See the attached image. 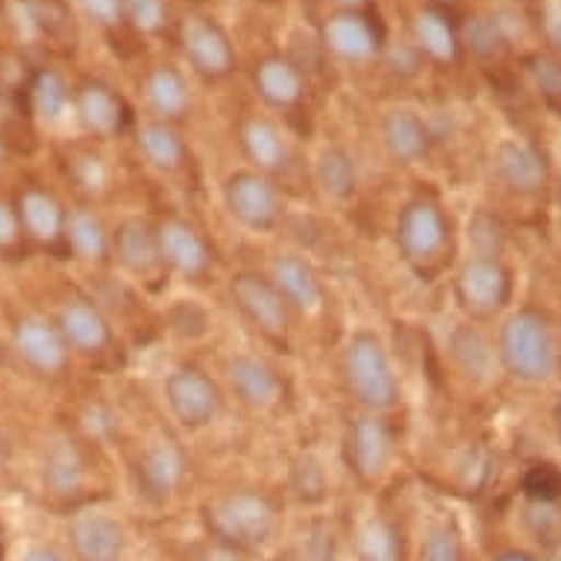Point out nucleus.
Masks as SVG:
<instances>
[{
  "label": "nucleus",
  "mask_w": 561,
  "mask_h": 561,
  "mask_svg": "<svg viewBox=\"0 0 561 561\" xmlns=\"http://www.w3.org/2000/svg\"><path fill=\"white\" fill-rule=\"evenodd\" d=\"M382 136L391 150V157L400 162H414L421 159L430 148V133L424 121L417 118L412 110H391L382 121Z\"/></svg>",
  "instance_id": "21"
},
{
  "label": "nucleus",
  "mask_w": 561,
  "mask_h": 561,
  "mask_svg": "<svg viewBox=\"0 0 561 561\" xmlns=\"http://www.w3.org/2000/svg\"><path fill=\"white\" fill-rule=\"evenodd\" d=\"M335 7H344V10H359L365 7V0H332Z\"/></svg>",
  "instance_id": "43"
},
{
  "label": "nucleus",
  "mask_w": 561,
  "mask_h": 561,
  "mask_svg": "<svg viewBox=\"0 0 561 561\" xmlns=\"http://www.w3.org/2000/svg\"><path fill=\"white\" fill-rule=\"evenodd\" d=\"M183 473H185L183 450H180L174 442H157L141 453V461H138V477H141L145 491L153 494V497H168V494L180 485Z\"/></svg>",
  "instance_id": "17"
},
{
  "label": "nucleus",
  "mask_w": 561,
  "mask_h": 561,
  "mask_svg": "<svg viewBox=\"0 0 561 561\" xmlns=\"http://www.w3.org/2000/svg\"><path fill=\"white\" fill-rule=\"evenodd\" d=\"M185 561H239V556L230 550V547H221V543H203V547H194Z\"/></svg>",
  "instance_id": "41"
},
{
  "label": "nucleus",
  "mask_w": 561,
  "mask_h": 561,
  "mask_svg": "<svg viewBox=\"0 0 561 561\" xmlns=\"http://www.w3.org/2000/svg\"><path fill=\"white\" fill-rule=\"evenodd\" d=\"M68 248L75 250L77 259L85 262H98L106 253V230H103L101 218L89 209H75L71 215H65V230H62Z\"/></svg>",
  "instance_id": "26"
},
{
  "label": "nucleus",
  "mask_w": 561,
  "mask_h": 561,
  "mask_svg": "<svg viewBox=\"0 0 561 561\" xmlns=\"http://www.w3.org/2000/svg\"><path fill=\"white\" fill-rule=\"evenodd\" d=\"M503 291H506V276H503L497 262L473 259L461 271L459 295L473 309H494L503 300Z\"/></svg>",
  "instance_id": "22"
},
{
  "label": "nucleus",
  "mask_w": 561,
  "mask_h": 561,
  "mask_svg": "<svg viewBox=\"0 0 561 561\" xmlns=\"http://www.w3.org/2000/svg\"><path fill=\"white\" fill-rule=\"evenodd\" d=\"M12 341L19 350L21 362L36 374H59L68 365V344H65L59 327L38 314H27L15 323Z\"/></svg>",
  "instance_id": "7"
},
{
  "label": "nucleus",
  "mask_w": 561,
  "mask_h": 561,
  "mask_svg": "<svg viewBox=\"0 0 561 561\" xmlns=\"http://www.w3.org/2000/svg\"><path fill=\"white\" fill-rule=\"evenodd\" d=\"M323 42L332 54L347 62H368L379 50V36L374 24L356 10H344L323 24Z\"/></svg>",
  "instance_id": "11"
},
{
  "label": "nucleus",
  "mask_w": 561,
  "mask_h": 561,
  "mask_svg": "<svg viewBox=\"0 0 561 561\" xmlns=\"http://www.w3.org/2000/svg\"><path fill=\"white\" fill-rule=\"evenodd\" d=\"M213 533L236 547H256L274 529V508L256 491H230L209 503Z\"/></svg>",
  "instance_id": "2"
},
{
  "label": "nucleus",
  "mask_w": 561,
  "mask_h": 561,
  "mask_svg": "<svg viewBox=\"0 0 561 561\" xmlns=\"http://www.w3.org/2000/svg\"><path fill=\"white\" fill-rule=\"evenodd\" d=\"M344 377L359 403L370 409H388L397 400V377L386 347L377 335H353L344 353Z\"/></svg>",
  "instance_id": "1"
},
{
  "label": "nucleus",
  "mask_w": 561,
  "mask_h": 561,
  "mask_svg": "<svg viewBox=\"0 0 561 561\" xmlns=\"http://www.w3.org/2000/svg\"><path fill=\"white\" fill-rule=\"evenodd\" d=\"M21 218L12 203L0 201V250L12 248L21 239Z\"/></svg>",
  "instance_id": "39"
},
{
  "label": "nucleus",
  "mask_w": 561,
  "mask_h": 561,
  "mask_svg": "<svg viewBox=\"0 0 561 561\" xmlns=\"http://www.w3.org/2000/svg\"><path fill=\"white\" fill-rule=\"evenodd\" d=\"M526 494L533 500H541V503H552V500L561 497V473L550 465L543 468H535L526 473Z\"/></svg>",
  "instance_id": "35"
},
{
  "label": "nucleus",
  "mask_w": 561,
  "mask_h": 561,
  "mask_svg": "<svg viewBox=\"0 0 561 561\" xmlns=\"http://www.w3.org/2000/svg\"><path fill=\"white\" fill-rule=\"evenodd\" d=\"M304 561H332V535L314 529L304 543Z\"/></svg>",
  "instance_id": "40"
},
{
  "label": "nucleus",
  "mask_w": 561,
  "mask_h": 561,
  "mask_svg": "<svg viewBox=\"0 0 561 561\" xmlns=\"http://www.w3.org/2000/svg\"><path fill=\"white\" fill-rule=\"evenodd\" d=\"M71 174L89 192H101L103 185L110 183V171L103 165V159L94 157V153H80V157L71 159Z\"/></svg>",
  "instance_id": "36"
},
{
  "label": "nucleus",
  "mask_w": 561,
  "mask_h": 561,
  "mask_svg": "<svg viewBox=\"0 0 561 561\" xmlns=\"http://www.w3.org/2000/svg\"><path fill=\"white\" fill-rule=\"evenodd\" d=\"M0 559H3V526H0Z\"/></svg>",
  "instance_id": "45"
},
{
  "label": "nucleus",
  "mask_w": 561,
  "mask_h": 561,
  "mask_svg": "<svg viewBox=\"0 0 561 561\" xmlns=\"http://www.w3.org/2000/svg\"><path fill=\"white\" fill-rule=\"evenodd\" d=\"M71 106V94H68V85L59 75H42L38 83L33 85V110L42 121L47 124H56V121L65 118V112Z\"/></svg>",
  "instance_id": "32"
},
{
  "label": "nucleus",
  "mask_w": 561,
  "mask_h": 561,
  "mask_svg": "<svg viewBox=\"0 0 561 561\" xmlns=\"http://www.w3.org/2000/svg\"><path fill=\"white\" fill-rule=\"evenodd\" d=\"M347 459L365 479L379 477L391 459V435L377 417H356L347 430Z\"/></svg>",
  "instance_id": "13"
},
{
  "label": "nucleus",
  "mask_w": 561,
  "mask_h": 561,
  "mask_svg": "<svg viewBox=\"0 0 561 561\" xmlns=\"http://www.w3.org/2000/svg\"><path fill=\"white\" fill-rule=\"evenodd\" d=\"M276 286V291L286 297V304H295L297 309H306V312H312L318 309L323 300L321 283H318V276L309 265H306L304 259L297 256H279L274 262V279H271Z\"/></svg>",
  "instance_id": "18"
},
{
  "label": "nucleus",
  "mask_w": 561,
  "mask_h": 561,
  "mask_svg": "<svg viewBox=\"0 0 561 561\" xmlns=\"http://www.w3.org/2000/svg\"><path fill=\"white\" fill-rule=\"evenodd\" d=\"M77 7L101 27H112L124 19V0H77Z\"/></svg>",
  "instance_id": "38"
},
{
  "label": "nucleus",
  "mask_w": 561,
  "mask_h": 561,
  "mask_svg": "<svg viewBox=\"0 0 561 561\" xmlns=\"http://www.w3.org/2000/svg\"><path fill=\"white\" fill-rule=\"evenodd\" d=\"M145 94L162 118H180L188 110V85L174 65H157L145 80Z\"/></svg>",
  "instance_id": "25"
},
{
  "label": "nucleus",
  "mask_w": 561,
  "mask_h": 561,
  "mask_svg": "<svg viewBox=\"0 0 561 561\" xmlns=\"http://www.w3.org/2000/svg\"><path fill=\"white\" fill-rule=\"evenodd\" d=\"M241 141L248 157L256 162L262 171H276V168H286L288 162V141L283 136V129L276 127L274 121L265 118H250L241 127Z\"/></svg>",
  "instance_id": "24"
},
{
  "label": "nucleus",
  "mask_w": 561,
  "mask_h": 561,
  "mask_svg": "<svg viewBox=\"0 0 561 561\" xmlns=\"http://www.w3.org/2000/svg\"><path fill=\"white\" fill-rule=\"evenodd\" d=\"M77 118L94 136H115L124 124V103L110 85L85 83L75 98Z\"/></svg>",
  "instance_id": "16"
},
{
  "label": "nucleus",
  "mask_w": 561,
  "mask_h": 561,
  "mask_svg": "<svg viewBox=\"0 0 561 561\" xmlns=\"http://www.w3.org/2000/svg\"><path fill=\"white\" fill-rule=\"evenodd\" d=\"M503 359L515 377L543 379L552 370V341L541 318L515 314L503 330Z\"/></svg>",
  "instance_id": "3"
},
{
  "label": "nucleus",
  "mask_w": 561,
  "mask_h": 561,
  "mask_svg": "<svg viewBox=\"0 0 561 561\" xmlns=\"http://www.w3.org/2000/svg\"><path fill=\"white\" fill-rule=\"evenodd\" d=\"M56 327L62 332L68 350H80V353H98L110 341L106 318L89 300H71V304H65Z\"/></svg>",
  "instance_id": "15"
},
{
  "label": "nucleus",
  "mask_w": 561,
  "mask_h": 561,
  "mask_svg": "<svg viewBox=\"0 0 561 561\" xmlns=\"http://www.w3.org/2000/svg\"><path fill=\"white\" fill-rule=\"evenodd\" d=\"M232 300L250 321L265 332H283L288 323L286 297L276 291L271 279L256 274H239L232 279Z\"/></svg>",
  "instance_id": "10"
},
{
  "label": "nucleus",
  "mask_w": 561,
  "mask_h": 561,
  "mask_svg": "<svg viewBox=\"0 0 561 561\" xmlns=\"http://www.w3.org/2000/svg\"><path fill=\"white\" fill-rule=\"evenodd\" d=\"M124 19L138 33H159L168 24V0H124Z\"/></svg>",
  "instance_id": "34"
},
{
  "label": "nucleus",
  "mask_w": 561,
  "mask_h": 561,
  "mask_svg": "<svg viewBox=\"0 0 561 561\" xmlns=\"http://www.w3.org/2000/svg\"><path fill=\"white\" fill-rule=\"evenodd\" d=\"M183 54L197 75L213 77V80L230 75L232 65H236V50H232L230 36L215 24V19H206V15L185 19Z\"/></svg>",
  "instance_id": "6"
},
{
  "label": "nucleus",
  "mask_w": 561,
  "mask_h": 561,
  "mask_svg": "<svg viewBox=\"0 0 561 561\" xmlns=\"http://www.w3.org/2000/svg\"><path fill=\"white\" fill-rule=\"evenodd\" d=\"M45 485L59 497H68V494L80 491V485H83V459L71 444H50V450L45 453Z\"/></svg>",
  "instance_id": "28"
},
{
  "label": "nucleus",
  "mask_w": 561,
  "mask_h": 561,
  "mask_svg": "<svg viewBox=\"0 0 561 561\" xmlns=\"http://www.w3.org/2000/svg\"><path fill=\"white\" fill-rule=\"evenodd\" d=\"M447 227L438 206L430 201L409 203L397 221V244L409 259H433L444 248Z\"/></svg>",
  "instance_id": "9"
},
{
  "label": "nucleus",
  "mask_w": 561,
  "mask_h": 561,
  "mask_svg": "<svg viewBox=\"0 0 561 561\" xmlns=\"http://www.w3.org/2000/svg\"><path fill=\"white\" fill-rule=\"evenodd\" d=\"M500 561H529V559H526V556H517V552H512V556H503Z\"/></svg>",
  "instance_id": "44"
},
{
  "label": "nucleus",
  "mask_w": 561,
  "mask_h": 561,
  "mask_svg": "<svg viewBox=\"0 0 561 561\" xmlns=\"http://www.w3.org/2000/svg\"><path fill=\"white\" fill-rule=\"evenodd\" d=\"M165 400L174 417L188 430L213 424L215 414L221 409L218 388L203 370L197 368H176L165 379Z\"/></svg>",
  "instance_id": "4"
},
{
  "label": "nucleus",
  "mask_w": 561,
  "mask_h": 561,
  "mask_svg": "<svg viewBox=\"0 0 561 561\" xmlns=\"http://www.w3.org/2000/svg\"><path fill=\"white\" fill-rule=\"evenodd\" d=\"M159 259H165L168 265L185 276H197L209 267V248L194 227L185 221L168 218L157 230Z\"/></svg>",
  "instance_id": "12"
},
{
  "label": "nucleus",
  "mask_w": 561,
  "mask_h": 561,
  "mask_svg": "<svg viewBox=\"0 0 561 561\" xmlns=\"http://www.w3.org/2000/svg\"><path fill=\"white\" fill-rule=\"evenodd\" d=\"M68 538L80 561H118L124 552V529L103 512H80L71 517Z\"/></svg>",
  "instance_id": "8"
},
{
  "label": "nucleus",
  "mask_w": 561,
  "mask_h": 561,
  "mask_svg": "<svg viewBox=\"0 0 561 561\" xmlns=\"http://www.w3.org/2000/svg\"><path fill=\"white\" fill-rule=\"evenodd\" d=\"M227 377H230L236 397L253 409H267L283 394V386H279L274 368H267L265 362L253 359V356H236L227 368Z\"/></svg>",
  "instance_id": "14"
},
{
  "label": "nucleus",
  "mask_w": 561,
  "mask_h": 561,
  "mask_svg": "<svg viewBox=\"0 0 561 561\" xmlns=\"http://www.w3.org/2000/svg\"><path fill=\"white\" fill-rule=\"evenodd\" d=\"M318 183L330 197L344 201L356 192V165L341 148H327L318 159Z\"/></svg>",
  "instance_id": "30"
},
{
  "label": "nucleus",
  "mask_w": 561,
  "mask_h": 561,
  "mask_svg": "<svg viewBox=\"0 0 561 561\" xmlns=\"http://www.w3.org/2000/svg\"><path fill=\"white\" fill-rule=\"evenodd\" d=\"M19 561H68L62 552H56L54 547H30L19 556Z\"/></svg>",
  "instance_id": "42"
},
{
  "label": "nucleus",
  "mask_w": 561,
  "mask_h": 561,
  "mask_svg": "<svg viewBox=\"0 0 561 561\" xmlns=\"http://www.w3.org/2000/svg\"><path fill=\"white\" fill-rule=\"evenodd\" d=\"M138 150L159 171H174V168L183 165L185 157L183 141L165 121H150V124L138 129Z\"/></svg>",
  "instance_id": "27"
},
{
  "label": "nucleus",
  "mask_w": 561,
  "mask_h": 561,
  "mask_svg": "<svg viewBox=\"0 0 561 561\" xmlns=\"http://www.w3.org/2000/svg\"><path fill=\"white\" fill-rule=\"evenodd\" d=\"M414 36H417V45L421 50L433 56V59H453V50H456V42H453L450 24L444 21V15L426 10L414 19Z\"/></svg>",
  "instance_id": "31"
},
{
  "label": "nucleus",
  "mask_w": 561,
  "mask_h": 561,
  "mask_svg": "<svg viewBox=\"0 0 561 561\" xmlns=\"http://www.w3.org/2000/svg\"><path fill=\"white\" fill-rule=\"evenodd\" d=\"M497 168L503 180L512 188H520V192H533L543 180V168L538 157L533 150L520 148V145H503L497 153Z\"/></svg>",
  "instance_id": "29"
},
{
  "label": "nucleus",
  "mask_w": 561,
  "mask_h": 561,
  "mask_svg": "<svg viewBox=\"0 0 561 561\" xmlns=\"http://www.w3.org/2000/svg\"><path fill=\"white\" fill-rule=\"evenodd\" d=\"M359 559L362 561H400V543H397L394 526L374 517L362 529L359 538Z\"/></svg>",
  "instance_id": "33"
},
{
  "label": "nucleus",
  "mask_w": 561,
  "mask_h": 561,
  "mask_svg": "<svg viewBox=\"0 0 561 561\" xmlns=\"http://www.w3.org/2000/svg\"><path fill=\"white\" fill-rule=\"evenodd\" d=\"M424 561H461L459 538L447 526H435L424 547Z\"/></svg>",
  "instance_id": "37"
},
{
  "label": "nucleus",
  "mask_w": 561,
  "mask_h": 561,
  "mask_svg": "<svg viewBox=\"0 0 561 561\" xmlns=\"http://www.w3.org/2000/svg\"><path fill=\"white\" fill-rule=\"evenodd\" d=\"M224 201L227 209L239 224L250 227V230H271L279 218L283 201L274 183L262 174L253 171H241V174L230 176V183L224 188Z\"/></svg>",
  "instance_id": "5"
},
{
  "label": "nucleus",
  "mask_w": 561,
  "mask_h": 561,
  "mask_svg": "<svg viewBox=\"0 0 561 561\" xmlns=\"http://www.w3.org/2000/svg\"><path fill=\"white\" fill-rule=\"evenodd\" d=\"M3 157H7V150H3V141H0V162H3Z\"/></svg>",
  "instance_id": "46"
},
{
  "label": "nucleus",
  "mask_w": 561,
  "mask_h": 561,
  "mask_svg": "<svg viewBox=\"0 0 561 561\" xmlns=\"http://www.w3.org/2000/svg\"><path fill=\"white\" fill-rule=\"evenodd\" d=\"M19 218L21 230L27 232L30 239L36 241H56L65 230V213L54 194L42 192V188H27L19 201Z\"/></svg>",
  "instance_id": "19"
},
{
  "label": "nucleus",
  "mask_w": 561,
  "mask_h": 561,
  "mask_svg": "<svg viewBox=\"0 0 561 561\" xmlns=\"http://www.w3.org/2000/svg\"><path fill=\"white\" fill-rule=\"evenodd\" d=\"M256 92L271 106L286 110L304 98V75L297 71V65H291L283 56H271L265 62H259L256 68Z\"/></svg>",
  "instance_id": "20"
},
{
  "label": "nucleus",
  "mask_w": 561,
  "mask_h": 561,
  "mask_svg": "<svg viewBox=\"0 0 561 561\" xmlns=\"http://www.w3.org/2000/svg\"><path fill=\"white\" fill-rule=\"evenodd\" d=\"M115 253H118L121 265L129 267L133 274H150L159 265L157 232H150L145 221L129 218V221H124L118 227Z\"/></svg>",
  "instance_id": "23"
}]
</instances>
